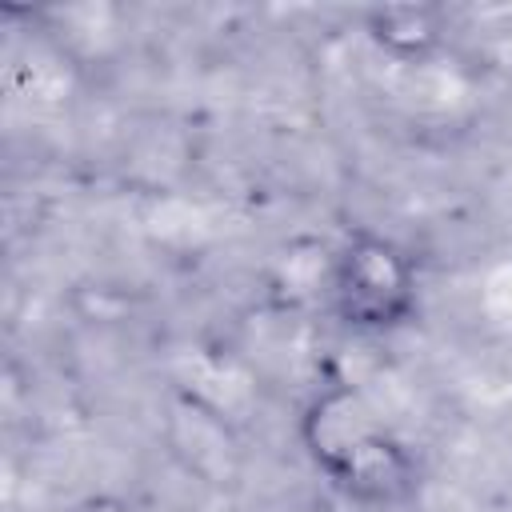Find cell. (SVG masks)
I'll return each instance as SVG.
<instances>
[{
  "mask_svg": "<svg viewBox=\"0 0 512 512\" xmlns=\"http://www.w3.org/2000/svg\"><path fill=\"white\" fill-rule=\"evenodd\" d=\"M72 512H136V504L124 500V496H116V492H92Z\"/></svg>",
  "mask_w": 512,
  "mask_h": 512,
  "instance_id": "obj_4",
  "label": "cell"
},
{
  "mask_svg": "<svg viewBox=\"0 0 512 512\" xmlns=\"http://www.w3.org/2000/svg\"><path fill=\"white\" fill-rule=\"evenodd\" d=\"M300 444L336 496L356 508H404L420 492V460L352 384L320 388L300 412Z\"/></svg>",
  "mask_w": 512,
  "mask_h": 512,
  "instance_id": "obj_1",
  "label": "cell"
},
{
  "mask_svg": "<svg viewBox=\"0 0 512 512\" xmlns=\"http://www.w3.org/2000/svg\"><path fill=\"white\" fill-rule=\"evenodd\" d=\"M364 36L384 56L416 64L444 48L448 16L436 4H376L364 12Z\"/></svg>",
  "mask_w": 512,
  "mask_h": 512,
  "instance_id": "obj_3",
  "label": "cell"
},
{
  "mask_svg": "<svg viewBox=\"0 0 512 512\" xmlns=\"http://www.w3.org/2000/svg\"><path fill=\"white\" fill-rule=\"evenodd\" d=\"M328 304L348 332L360 336H388L400 332L420 304V276L412 256L380 236V232H352L328 256Z\"/></svg>",
  "mask_w": 512,
  "mask_h": 512,
  "instance_id": "obj_2",
  "label": "cell"
}]
</instances>
